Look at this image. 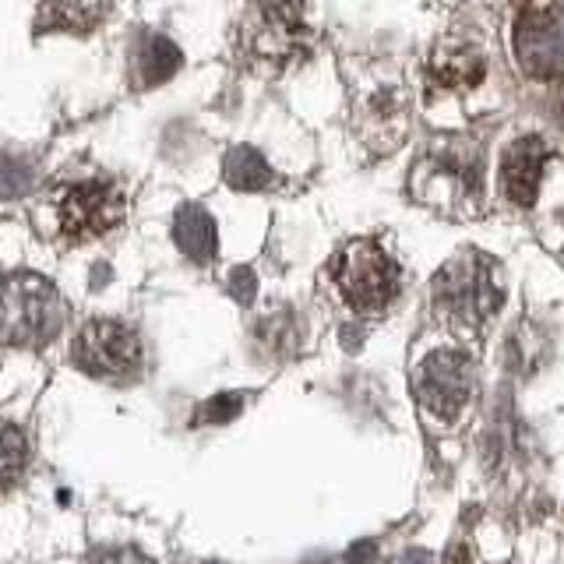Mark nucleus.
Segmentation results:
<instances>
[{
	"instance_id": "20",
	"label": "nucleus",
	"mask_w": 564,
	"mask_h": 564,
	"mask_svg": "<svg viewBox=\"0 0 564 564\" xmlns=\"http://www.w3.org/2000/svg\"><path fill=\"white\" fill-rule=\"evenodd\" d=\"M374 561V543H368V540H360L350 554H346V564H371Z\"/></svg>"
},
{
	"instance_id": "1",
	"label": "nucleus",
	"mask_w": 564,
	"mask_h": 564,
	"mask_svg": "<svg viewBox=\"0 0 564 564\" xmlns=\"http://www.w3.org/2000/svg\"><path fill=\"white\" fill-rule=\"evenodd\" d=\"M68 304L49 279L36 272L0 275V346L43 350L64 328Z\"/></svg>"
},
{
	"instance_id": "15",
	"label": "nucleus",
	"mask_w": 564,
	"mask_h": 564,
	"mask_svg": "<svg viewBox=\"0 0 564 564\" xmlns=\"http://www.w3.org/2000/svg\"><path fill=\"white\" fill-rule=\"evenodd\" d=\"M371 124H374V135L377 142L392 145L399 135H406V95L399 89H377L371 99H368V113H363Z\"/></svg>"
},
{
	"instance_id": "16",
	"label": "nucleus",
	"mask_w": 564,
	"mask_h": 564,
	"mask_svg": "<svg viewBox=\"0 0 564 564\" xmlns=\"http://www.w3.org/2000/svg\"><path fill=\"white\" fill-rule=\"evenodd\" d=\"M32 462V441L22 427L0 424V494L19 487Z\"/></svg>"
},
{
	"instance_id": "12",
	"label": "nucleus",
	"mask_w": 564,
	"mask_h": 564,
	"mask_svg": "<svg viewBox=\"0 0 564 564\" xmlns=\"http://www.w3.org/2000/svg\"><path fill=\"white\" fill-rule=\"evenodd\" d=\"M180 68V49L159 32H142L131 46V81L138 89H156L170 81Z\"/></svg>"
},
{
	"instance_id": "11",
	"label": "nucleus",
	"mask_w": 564,
	"mask_h": 564,
	"mask_svg": "<svg viewBox=\"0 0 564 564\" xmlns=\"http://www.w3.org/2000/svg\"><path fill=\"white\" fill-rule=\"evenodd\" d=\"M546 156L551 153H546L543 138H537V135H526L508 145V153L501 159V194L511 205L529 208L537 202Z\"/></svg>"
},
{
	"instance_id": "19",
	"label": "nucleus",
	"mask_w": 564,
	"mask_h": 564,
	"mask_svg": "<svg viewBox=\"0 0 564 564\" xmlns=\"http://www.w3.org/2000/svg\"><path fill=\"white\" fill-rule=\"evenodd\" d=\"M92 564H156V561H153V557H145L142 551H135V546H117V551L95 554Z\"/></svg>"
},
{
	"instance_id": "8",
	"label": "nucleus",
	"mask_w": 564,
	"mask_h": 564,
	"mask_svg": "<svg viewBox=\"0 0 564 564\" xmlns=\"http://www.w3.org/2000/svg\"><path fill=\"white\" fill-rule=\"evenodd\" d=\"M413 388H417L424 409H430L441 420H455L473 395V363L459 350H435L417 368Z\"/></svg>"
},
{
	"instance_id": "6",
	"label": "nucleus",
	"mask_w": 564,
	"mask_h": 564,
	"mask_svg": "<svg viewBox=\"0 0 564 564\" xmlns=\"http://www.w3.org/2000/svg\"><path fill=\"white\" fill-rule=\"evenodd\" d=\"M435 301L448 314L466 318V322L494 318V314L501 311V304H505V293H501V282H497L494 261L484 258V255H476V251L455 255L435 275Z\"/></svg>"
},
{
	"instance_id": "24",
	"label": "nucleus",
	"mask_w": 564,
	"mask_h": 564,
	"mask_svg": "<svg viewBox=\"0 0 564 564\" xmlns=\"http://www.w3.org/2000/svg\"><path fill=\"white\" fill-rule=\"evenodd\" d=\"M205 564H219V561H205Z\"/></svg>"
},
{
	"instance_id": "3",
	"label": "nucleus",
	"mask_w": 564,
	"mask_h": 564,
	"mask_svg": "<svg viewBox=\"0 0 564 564\" xmlns=\"http://www.w3.org/2000/svg\"><path fill=\"white\" fill-rule=\"evenodd\" d=\"M331 282L350 311L377 314L399 293V264L374 240H350L331 258Z\"/></svg>"
},
{
	"instance_id": "13",
	"label": "nucleus",
	"mask_w": 564,
	"mask_h": 564,
	"mask_svg": "<svg viewBox=\"0 0 564 564\" xmlns=\"http://www.w3.org/2000/svg\"><path fill=\"white\" fill-rule=\"evenodd\" d=\"M173 240L194 264H208L219 251V234L215 219L202 205H180L173 215Z\"/></svg>"
},
{
	"instance_id": "7",
	"label": "nucleus",
	"mask_w": 564,
	"mask_h": 564,
	"mask_svg": "<svg viewBox=\"0 0 564 564\" xmlns=\"http://www.w3.org/2000/svg\"><path fill=\"white\" fill-rule=\"evenodd\" d=\"M54 212H57L60 234L81 244V240H99L113 234V229L124 223L127 202H124V191L113 184V180L89 177V180H75V184L60 188Z\"/></svg>"
},
{
	"instance_id": "23",
	"label": "nucleus",
	"mask_w": 564,
	"mask_h": 564,
	"mask_svg": "<svg viewBox=\"0 0 564 564\" xmlns=\"http://www.w3.org/2000/svg\"><path fill=\"white\" fill-rule=\"evenodd\" d=\"M399 564H430V554L427 551H406Z\"/></svg>"
},
{
	"instance_id": "18",
	"label": "nucleus",
	"mask_w": 564,
	"mask_h": 564,
	"mask_svg": "<svg viewBox=\"0 0 564 564\" xmlns=\"http://www.w3.org/2000/svg\"><path fill=\"white\" fill-rule=\"evenodd\" d=\"M255 290H258V279H255L251 269H244V264H240V269L229 272V293H234L240 304H251L255 301Z\"/></svg>"
},
{
	"instance_id": "9",
	"label": "nucleus",
	"mask_w": 564,
	"mask_h": 564,
	"mask_svg": "<svg viewBox=\"0 0 564 564\" xmlns=\"http://www.w3.org/2000/svg\"><path fill=\"white\" fill-rule=\"evenodd\" d=\"M516 60L526 75L533 78H561L564 75V32L554 19V11L529 4L522 8L516 32H511Z\"/></svg>"
},
{
	"instance_id": "5",
	"label": "nucleus",
	"mask_w": 564,
	"mask_h": 564,
	"mask_svg": "<svg viewBox=\"0 0 564 564\" xmlns=\"http://www.w3.org/2000/svg\"><path fill=\"white\" fill-rule=\"evenodd\" d=\"M71 360L81 374L95 381H131L145 368V346L127 322L92 318L75 331Z\"/></svg>"
},
{
	"instance_id": "21",
	"label": "nucleus",
	"mask_w": 564,
	"mask_h": 564,
	"mask_svg": "<svg viewBox=\"0 0 564 564\" xmlns=\"http://www.w3.org/2000/svg\"><path fill=\"white\" fill-rule=\"evenodd\" d=\"M444 564H473V554L466 543H452L444 551Z\"/></svg>"
},
{
	"instance_id": "14",
	"label": "nucleus",
	"mask_w": 564,
	"mask_h": 564,
	"mask_svg": "<svg viewBox=\"0 0 564 564\" xmlns=\"http://www.w3.org/2000/svg\"><path fill=\"white\" fill-rule=\"evenodd\" d=\"M272 166L251 145H234L223 156V180L234 191H261L272 184Z\"/></svg>"
},
{
	"instance_id": "10",
	"label": "nucleus",
	"mask_w": 564,
	"mask_h": 564,
	"mask_svg": "<svg viewBox=\"0 0 564 564\" xmlns=\"http://www.w3.org/2000/svg\"><path fill=\"white\" fill-rule=\"evenodd\" d=\"M487 75V54L473 40L448 36L427 57V81L438 92H466L476 89Z\"/></svg>"
},
{
	"instance_id": "4",
	"label": "nucleus",
	"mask_w": 564,
	"mask_h": 564,
	"mask_svg": "<svg viewBox=\"0 0 564 564\" xmlns=\"http://www.w3.org/2000/svg\"><path fill=\"white\" fill-rule=\"evenodd\" d=\"M244 57L269 68H290L311 49V25L301 0H261L240 32Z\"/></svg>"
},
{
	"instance_id": "22",
	"label": "nucleus",
	"mask_w": 564,
	"mask_h": 564,
	"mask_svg": "<svg viewBox=\"0 0 564 564\" xmlns=\"http://www.w3.org/2000/svg\"><path fill=\"white\" fill-rule=\"evenodd\" d=\"M360 342H363V328L346 325L342 328V346H350V350H360Z\"/></svg>"
},
{
	"instance_id": "2",
	"label": "nucleus",
	"mask_w": 564,
	"mask_h": 564,
	"mask_svg": "<svg viewBox=\"0 0 564 564\" xmlns=\"http://www.w3.org/2000/svg\"><path fill=\"white\" fill-rule=\"evenodd\" d=\"M484 191V156L466 138H441L413 170V194L438 208L473 205Z\"/></svg>"
},
{
	"instance_id": "17",
	"label": "nucleus",
	"mask_w": 564,
	"mask_h": 564,
	"mask_svg": "<svg viewBox=\"0 0 564 564\" xmlns=\"http://www.w3.org/2000/svg\"><path fill=\"white\" fill-rule=\"evenodd\" d=\"M240 409H244V395H240V392L215 395V399H208L202 409L194 413V424H212V427H219V424H229V420H234Z\"/></svg>"
}]
</instances>
